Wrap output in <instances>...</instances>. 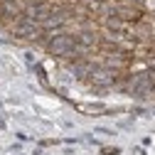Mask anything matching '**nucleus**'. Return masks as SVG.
Instances as JSON below:
<instances>
[{"label":"nucleus","mask_w":155,"mask_h":155,"mask_svg":"<svg viewBox=\"0 0 155 155\" xmlns=\"http://www.w3.org/2000/svg\"><path fill=\"white\" fill-rule=\"evenodd\" d=\"M74 47H76V42L69 35H59V37H54V40L49 42V49L54 54H69V52H74Z\"/></svg>","instance_id":"nucleus-1"}]
</instances>
